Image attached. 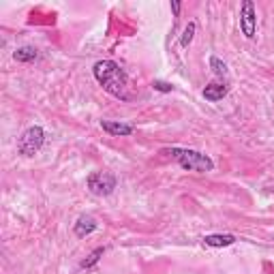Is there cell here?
Masks as SVG:
<instances>
[{
	"mask_svg": "<svg viewBox=\"0 0 274 274\" xmlns=\"http://www.w3.org/2000/svg\"><path fill=\"white\" fill-rule=\"evenodd\" d=\"M116 184H118V180L112 172H92L86 178V186L90 188V193L99 195V197L112 195L116 191Z\"/></svg>",
	"mask_w": 274,
	"mask_h": 274,
	"instance_id": "4",
	"label": "cell"
},
{
	"mask_svg": "<svg viewBox=\"0 0 274 274\" xmlns=\"http://www.w3.org/2000/svg\"><path fill=\"white\" fill-rule=\"evenodd\" d=\"M92 71L96 82L101 84L107 94H112L114 99H120V101H129V77L118 62L99 60Z\"/></svg>",
	"mask_w": 274,
	"mask_h": 274,
	"instance_id": "1",
	"label": "cell"
},
{
	"mask_svg": "<svg viewBox=\"0 0 274 274\" xmlns=\"http://www.w3.org/2000/svg\"><path fill=\"white\" fill-rule=\"evenodd\" d=\"M161 154H167V156H174L178 161V165L186 172H212L214 169V161L210 159L208 154L199 152V150H191V148H163Z\"/></svg>",
	"mask_w": 274,
	"mask_h": 274,
	"instance_id": "2",
	"label": "cell"
},
{
	"mask_svg": "<svg viewBox=\"0 0 274 274\" xmlns=\"http://www.w3.org/2000/svg\"><path fill=\"white\" fill-rule=\"evenodd\" d=\"M96 229H99V223H96V219L90 217V214H82L73 223V233L77 238H86L90 233H94Z\"/></svg>",
	"mask_w": 274,
	"mask_h": 274,
	"instance_id": "6",
	"label": "cell"
},
{
	"mask_svg": "<svg viewBox=\"0 0 274 274\" xmlns=\"http://www.w3.org/2000/svg\"><path fill=\"white\" fill-rule=\"evenodd\" d=\"M103 255H105V246H99V249H94V251L88 255V259H84V262H82V268H84V270H86V268H92L94 264H99V259H101Z\"/></svg>",
	"mask_w": 274,
	"mask_h": 274,
	"instance_id": "12",
	"label": "cell"
},
{
	"mask_svg": "<svg viewBox=\"0 0 274 274\" xmlns=\"http://www.w3.org/2000/svg\"><path fill=\"white\" fill-rule=\"evenodd\" d=\"M13 58H15L17 62H35L39 58V51L32 47V45H22V47H17L13 51Z\"/></svg>",
	"mask_w": 274,
	"mask_h": 274,
	"instance_id": "10",
	"label": "cell"
},
{
	"mask_svg": "<svg viewBox=\"0 0 274 274\" xmlns=\"http://www.w3.org/2000/svg\"><path fill=\"white\" fill-rule=\"evenodd\" d=\"M101 129L109 135L116 137H125V135H133L135 127L129 125V122H120V120H101Z\"/></svg>",
	"mask_w": 274,
	"mask_h": 274,
	"instance_id": "7",
	"label": "cell"
},
{
	"mask_svg": "<svg viewBox=\"0 0 274 274\" xmlns=\"http://www.w3.org/2000/svg\"><path fill=\"white\" fill-rule=\"evenodd\" d=\"M172 11H174V15H178V13H180V2L172 0Z\"/></svg>",
	"mask_w": 274,
	"mask_h": 274,
	"instance_id": "15",
	"label": "cell"
},
{
	"mask_svg": "<svg viewBox=\"0 0 274 274\" xmlns=\"http://www.w3.org/2000/svg\"><path fill=\"white\" fill-rule=\"evenodd\" d=\"M195 32H197V24L195 22H191L184 28V32H182V37H180V47H188V45H191V41H193V37H195Z\"/></svg>",
	"mask_w": 274,
	"mask_h": 274,
	"instance_id": "11",
	"label": "cell"
},
{
	"mask_svg": "<svg viewBox=\"0 0 274 274\" xmlns=\"http://www.w3.org/2000/svg\"><path fill=\"white\" fill-rule=\"evenodd\" d=\"M210 69L214 71V75H219V77L227 75V64L217 56H210Z\"/></svg>",
	"mask_w": 274,
	"mask_h": 274,
	"instance_id": "13",
	"label": "cell"
},
{
	"mask_svg": "<svg viewBox=\"0 0 274 274\" xmlns=\"http://www.w3.org/2000/svg\"><path fill=\"white\" fill-rule=\"evenodd\" d=\"M152 88H154V90H159V92H165V94H167V92H172V88H174V86H172L169 82L154 80V82H152Z\"/></svg>",
	"mask_w": 274,
	"mask_h": 274,
	"instance_id": "14",
	"label": "cell"
},
{
	"mask_svg": "<svg viewBox=\"0 0 274 274\" xmlns=\"http://www.w3.org/2000/svg\"><path fill=\"white\" fill-rule=\"evenodd\" d=\"M240 28H242V35L246 39H255L257 11H255V4H253L251 0H244L242 6H240Z\"/></svg>",
	"mask_w": 274,
	"mask_h": 274,
	"instance_id": "5",
	"label": "cell"
},
{
	"mask_svg": "<svg viewBox=\"0 0 274 274\" xmlns=\"http://www.w3.org/2000/svg\"><path fill=\"white\" fill-rule=\"evenodd\" d=\"M45 143V131L43 127L32 125L19 135L17 139V152L22 156H35Z\"/></svg>",
	"mask_w": 274,
	"mask_h": 274,
	"instance_id": "3",
	"label": "cell"
},
{
	"mask_svg": "<svg viewBox=\"0 0 274 274\" xmlns=\"http://www.w3.org/2000/svg\"><path fill=\"white\" fill-rule=\"evenodd\" d=\"M236 236L233 233H210V236H204V244L212 246V249H223V246H231L236 244Z\"/></svg>",
	"mask_w": 274,
	"mask_h": 274,
	"instance_id": "8",
	"label": "cell"
},
{
	"mask_svg": "<svg viewBox=\"0 0 274 274\" xmlns=\"http://www.w3.org/2000/svg\"><path fill=\"white\" fill-rule=\"evenodd\" d=\"M227 84H219V82H212V84H208V86L204 88V99L206 101H210V103H217V101H221L223 96L227 94Z\"/></svg>",
	"mask_w": 274,
	"mask_h": 274,
	"instance_id": "9",
	"label": "cell"
},
{
	"mask_svg": "<svg viewBox=\"0 0 274 274\" xmlns=\"http://www.w3.org/2000/svg\"><path fill=\"white\" fill-rule=\"evenodd\" d=\"M270 191H274V182H272V184H270Z\"/></svg>",
	"mask_w": 274,
	"mask_h": 274,
	"instance_id": "16",
	"label": "cell"
}]
</instances>
